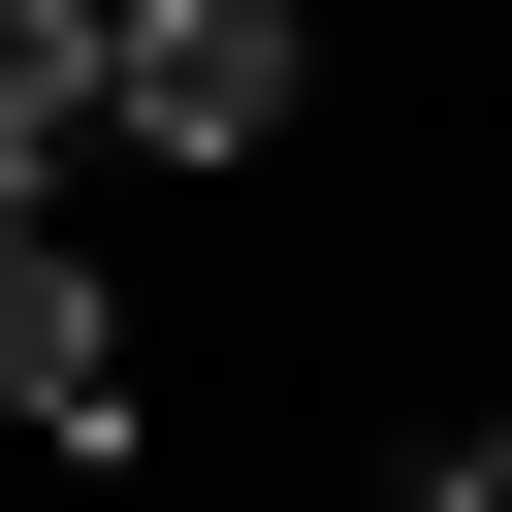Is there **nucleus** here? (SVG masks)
Returning a JSON list of instances; mask_svg holds the SVG:
<instances>
[{
    "mask_svg": "<svg viewBox=\"0 0 512 512\" xmlns=\"http://www.w3.org/2000/svg\"><path fill=\"white\" fill-rule=\"evenodd\" d=\"M320 128V0H96V160H288Z\"/></svg>",
    "mask_w": 512,
    "mask_h": 512,
    "instance_id": "1",
    "label": "nucleus"
},
{
    "mask_svg": "<svg viewBox=\"0 0 512 512\" xmlns=\"http://www.w3.org/2000/svg\"><path fill=\"white\" fill-rule=\"evenodd\" d=\"M416 512H512V416H448V448H416Z\"/></svg>",
    "mask_w": 512,
    "mask_h": 512,
    "instance_id": "4",
    "label": "nucleus"
},
{
    "mask_svg": "<svg viewBox=\"0 0 512 512\" xmlns=\"http://www.w3.org/2000/svg\"><path fill=\"white\" fill-rule=\"evenodd\" d=\"M0 448H64V480L160 448V352H128V256L96 224H0Z\"/></svg>",
    "mask_w": 512,
    "mask_h": 512,
    "instance_id": "2",
    "label": "nucleus"
},
{
    "mask_svg": "<svg viewBox=\"0 0 512 512\" xmlns=\"http://www.w3.org/2000/svg\"><path fill=\"white\" fill-rule=\"evenodd\" d=\"M96 192V0H0V224Z\"/></svg>",
    "mask_w": 512,
    "mask_h": 512,
    "instance_id": "3",
    "label": "nucleus"
}]
</instances>
